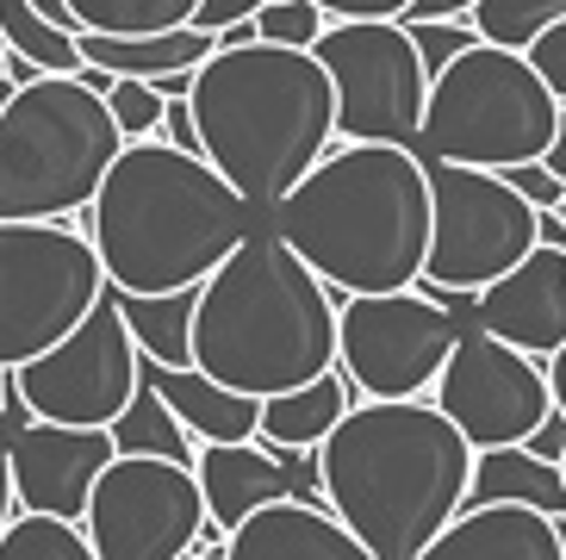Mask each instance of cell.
<instances>
[{"label":"cell","instance_id":"7a4b0ae2","mask_svg":"<svg viewBox=\"0 0 566 560\" xmlns=\"http://www.w3.org/2000/svg\"><path fill=\"white\" fill-rule=\"evenodd\" d=\"M331 511L380 560H417L467 511L480 448L436 398H355L317 448Z\"/></svg>","mask_w":566,"mask_h":560},{"label":"cell","instance_id":"44dd1931","mask_svg":"<svg viewBox=\"0 0 566 560\" xmlns=\"http://www.w3.org/2000/svg\"><path fill=\"white\" fill-rule=\"evenodd\" d=\"M82 56L106 75L125 82H163V75H193L218 56V32L206 25H181V32H150V38H101L82 32Z\"/></svg>","mask_w":566,"mask_h":560},{"label":"cell","instance_id":"6da1fadb","mask_svg":"<svg viewBox=\"0 0 566 560\" xmlns=\"http://www.w3.org/2000/svg\"><path fill=\"white\" fill-rule=\"evenodd\" d=\"M268 231L293 243L343 299L411 293L430 274L436 194L417 144H336L268 212Z\"/></svg>","mask_w":566,"mask_h":560},{"label":"cell","instance_id":"f1b7e54d","mask_svg":"<svg viewBox=\"0 0 566 560\" xmlns=\"http://www.w3.org/2000/svg\"><path fill=\"white\" fill-rule=\"evenodd\" d=\"M554 19H566V0H480L467 25L480 32V44L523 50V56H530V44L548 32Z\"/></svg>","mask_w":566,"mask_h":560},{"label":"cell","instance_id":"5bb4252c","mask_svg":"<svg viewBox=\"0 0 566 560\" xmlns=\"http://www.w3.org/2000/svg\"><path fill=\"white\" fill-rule=\"evenodd\" d=\"M436 405L461 424L473 448H523L554 417V386L548 367H535V355L467 324L436 380Z\"/></svg>","mask_w":566,"mask_h":560},{"label":"cell","instance_id":"4316f807","mask_svg":"<svg viewBox=\"0 0 566 560\" xmlns=\"http://www.w3.org/2000/svg\"><path fill=\"white\" fill-rule=\"evenodd\" d=\"M0 32L19 56H32L44 75H82V32H63L51 13H38L32 0H0Z\"/></svg>","mask_w":566,"mask_h":560},{"label":"cell","instance_id":"5b68a950","mask_svg":"<svg viewBox=\"0 0 566 560\" xmlns=\"http://www.w3.org/2000/svg\"><path fill=\"white\" fill-rule=\"evenodd\" d=\"M336 324L331 280L262 225L200 287L193 367L250 398H281L336 374Z\"/></svg>","mask_w":566,"mask_h":560},{"label":"cell","instance_id":"e575fe53","mask_svg":"<svg viewBox=\"0 0 566 560\" xmlns=\"http://www.w3.org/2000/svg\"><path fill=\"white\" fill-rule=\"evenodd\" d=\"M331 19H399L405 25V13H411V0H317Z\"/></svg>","mask_w":566,"mask_h":560},{"label":"cell","instance_id":"8992f818","mask_svg":"<svg viewBox=\"0 0 566 560\" xmlns=\"http://www.w3.org/2000/svg\"><path fill=\"white\" fill-rule=\"evenodd\" d=\"M132 137L82 75H38L0 113V225H56L94 212Z\"/></svg>","mask_w":566,"mask_h":560},{"label":"cell","instance_id":"83f0119b","mask_svg":"<svg viewBox=\"0 0 566 560\" xmlns=\"http://www.w3.org/2000/svg\"><path fill=\"white\" fill-rule=\"evenodd\" d=\"M336 19L317 7V0H274L262 7L255 19L231 25V32H218V44H286V50H317V38L331 32Z\"/></svg>","mask_w":566,"mask_h":560},{"label":"cell","instance_id":"52a82bcc","mask_svg":"<svg viewBox=\"0 0 566 560\" xmlns=\"http://www.w3.org/2000/svg\"><path fill=\"white\" fill-rule=\"evenodd\" d=\"M554 132H560V100L523 50L473 44L430 82V118H423L430 163L504 175L516 163H548Z\"/></svg>","mask_w":566,"mask_h":560},{"label":"cell","instance_id":"1f68e13d","mask_svg":"<svg viewBox=\"0 0 566 560\" xmlns=\"http://www.w3.org/2000/svg\"><path fill=\"white\" fill-rule=\"evenodd\" d=\"M411 38H417V50H423L430 75H442L454 56H467V50L480 44V32H473L467 19H449V25H411Z\"/></svg>","mask_w":566,"mask_h":560},{"label":"cell","instance_id":"30bf717a","mask_svg":"<svg viewBox=\"0 0 566 560\" xmlns=\"http://www.w3.org/2000/svg\"><path fill=\"white\" fill-rule=\"evenodd\" d=\"M436 194V231H430V287L442 293H485L504 280L523 256L542 249V212L504 182L499 168L430 163Z\"/></svg>","mask_w":566,"mask_h":560},{"label":"cell","instance_id":"ffe728a7","mask_svg":"<svg viewBox=\"0 0 566 560\" xmlns=\"http://www.w3.org/2000/svg\"><path fill=\"white\" fill-rule=\"evenodd\" d=\"M144 386L175 405L187 429H193V443L212 448V443H262V398L237 393L224 380L200 374V367H163L144 355Z\"/></svg>","mask_w":566,"mask_h":560},{"label":"cell","instance_id":"ba28073f","mask_svg":"<svg viewBox=\"0 0 566 560\" xmlns=\"http://www.w3.org/2000/svg\"><path fill=\"white\" fill-rule=\"evenodd\" d=\"M113 293L94 237L56 225H0V367L19 374L101 312Z\"/></svg>","mask_w":566,"mask_h":560},{"label":"cell","instance_id":"ab89813d","mask_svg":"<svg viewBox=\"0 0 566 560\" xmlns=\"http://www.w3.org/2000/svg\"><path fill=\"white\" fill-rule=\"evenodd\" d=\"M548 386H554V412L566 417V349H560V355L548 362Z\"/></svg>","mask_w":566,"mask_h":560},{"label":"cell","instance_id":"b9f144b4","mask_svg":"<svg viewBox=\"0 0 566 560\" xmlns=\"http://www.w3.org/2000/svg\"><path fill=\"white\" fill-rule=\"evenodd\" d=\"M548 168L566 182V106H560V132H554V149H548Z\"/></svg>","mask_w":566,"mask_h":560},{"label":"cell","instance_id":"7402d4cb","mask_svg":"<svg viewBox=\"0 0 566 560\" xmlns=\"http://www.w3.org/2000/svg\"><path fill=\"white\" fill-rule=\"evenodd\" d=\"M349 412H355V386H349V374L336 367V374L312 380V386L262 398V443L268 448H324Z\"/></svg>","mask_w":566,"mask_h":560},{"label":"cell","instance_id":"3957f363","mask_svg":"<svg viewBox=\"0 0 566 560\" xmlns=\"http://www.w3.org/2000/svg\"><path fill=\"white\" fill-rule=\"evenodd\" d=\"M87 218H94L87 237L101 249L113 293H187V287H206L262 231L255 225L262 212L206 156H187L163 137L125 144V156L113 163Z\"/></svg>","mask_w":566,"mask_h":560},{"label":"cell","instance_id":"2e32d148","mask_svg":"<svg viewBox=\"0 0 566 560\" xmlns=\"http://www.w3.org/2000/svg\"><path fill=\"white\" fill-rule=\"evenodd\" d=\"M473 324L492 330L499 343L535 355V362H554L566 349V249L542 243L504 280L473 293Z\"/></svg>","mask_w":566,"mask_h":560},{"label":"cell","instance_id":"4fadbf2b","mask_svg":"<svg viewBox=\"0 0 566 560\" xmlns=\"http://www.w3.org/2000/svg\"><path fill=\"white\" fill-rule=\"evenodd\" d=\"M101 560H187L193 542L212 529L200 474L156 455H118L94 486L82 517Z\"/></svg>","mask_w":566,"mask_h":560},{"label":"cell","instance_id":"7dc6e473","mask_svg":"<svg viewBox=\"0 0 566 560\" xmlns=\"http://www.w3.org/2000/svg\"><path fill=\"white\" fill-rule=\"evenodd\" d=\"M560 474H566V462H560Z\"/></svg>","mask_w":566,"mask_h":560},{"label":"cell","instance_id":"e0dca14e","mask_svg":"<svg viewBox=\"0 0 566 560\" xmlns=\"http://www.w3.org/2000/svg\"><path fill=\"white\" fill-rule=\"evenodd\" d=\"M200 492H206V511H212V529H243L255 511L268 505H286V498H305L293 467L281 462V448L268 443H212L200 448Z\"/></svg>","mask_w":566,"mask_h":560},{"label":"cell","instance_id":"bcb514c9","mask_svg":"<svg viewBox=\"0 0 566 560\" xmlns=\"http://www.w3.org/2000/svg\"><path fill=\"white\" fill-rule=\"evenodd\" d=\"M560 548H566V517H560Z\"/></svg>","mask_w":566,"mask_h":560},{"label":"cell","instance_id":"d590c367","mask_svg":"<svg viewBox=\"0 0 566 560\" xmlns=\"http://www.w3.org/2000/svg\"><path fill=\"white\" fill-rule=\"evenodd\" d=\"M262 7H274V0H206L200 25L206 32H231V25H243V19H255Z\"/></svg>","mask_w":566,"mask_h":560},{"label":"cell","instance_id":"cb8c5ba5","mask_svg":"<svg viewBox=\"0 0 566 560\" xmlns=\"http://www.w3.org/2000/svg\"><path fill=\"white\" fill-rule=\"evenodd\" d=\"M118 312L132 324L137 349L163 367H193V318H200V287L187 293H118Z\"/></svg>","mask_w":566,"mask_h":560},{"label":"cell","instance_id":"7bdbcfd3","mask_svg":"<svg viewBox=\"0 0 566 560\" xmlns=\"http://www.w3.org/2000/svg\"><path fill=\"white\" fill-rule=\"evenodd\" d=\"M7 405H13V374L0 367V429H7Z\"/></svg>","mask_w":566,"mask_h":560},{"label":"cell","instance_id":"9a60e30c","mask_svg":"<svg viewBox=\"0 0 566 560\" xmlns=\"http://www.w3.org/2000/svg\"><path fill=\"white\" fill-rule=\"evenodd\" d=\"M13 443V479H19V511L63 517L82 523L94 505L101 474L118 462L113 429H69V424H25L7 436Z\"/></svg>","mask_w":566,"mask_h":560},{"label":"cell","instance_id":"d6a6232c","mask_svg":"<svg viewBox=\"0 0 566 560\" xmlns=\"http://www.w3.org/2000/svg\"><path fill=\"white\" fill-rule=\"evenodd\" d=\"M504 182L530 199L535 212H560V206H566V182L554 175L548 163H516V168H504Z\"/></svg>","mask_w":566,"mask_h":560},{"label":"cell","instance_id":"4dcf8cb0","mask_svg":"<svg viewBox=\"0 0 566 560\" xmlns=\"http://www.w3.org/2000/svg\"><path fill=\"white\" fill-rule=\"evenodd\" d=\"M106 106H113L118 132L132 137V144H144V137H163L168 100L156 94L150 82H125V75H113V87H106Z\"/></svg>","mask_w":566,"mask_h":560},{"label":"cell","instance_id":"74e56055","mask_svg":"<svg viewBox=\"0 0 566 560\" xmlns=\"http://www.w3.org/2000/svg\"><path fill=\"white\" fill-rule=\"evenodd\" d=\"M19 523V479H13V443L0 436V536Z\"/></svg>","mask_w":566,"mask_h":560},{"label":"cell","instance_id":"836d02e7","mask_svg":"<svg viewBox=\"0 0 566 560\" xmlns=\"http://www.w3.org/2000/svg\"><path fill=\"white\" fill-rule=\"evenodd\" d=\"M530 63H535V75L554 87V100L566 106V19H554L548 32L530 44Z\"/></svg>","mask_w":566,"mask_h":560},{"label":"cell","instance_id":"d4e9b609","mask_svg":"<svg viewBox=\"0 0 566 560\" xmlns=\"http://www.w3.org/2000/svg\"><path fill=\"white\" fill-rule=\"evenodd\" d=\"M113 443H118V455H156V462H181V467L200 462L193 429L175 417V405H168L156 386H144V393L132 398V412L113 424Z\"/></svg>","mask_w":566,"mask_h":560},{"label":"cell","instance_id":"8d00e7d4","mask_svg":"<svg viewBox=\"0 0 566 560\" xmlns=\"http://www.w3.org/2000/svg\"><path fill=\"white\" fill-rule=\"evenodd\" d=\"M480 0H411L405 25H449V19H473Z\"/></svg>","mask_w":566,"mask_h":560},{"label":"cell","instance_id":"d6986e66","mask_svg":"<svg viewBox=\"0 0 566 560\" xmlns=\"http://www.w3.org/2000/svg\"><path fill=\"white\" fill-rule=\"evenodd\" d=\"M417 560H566L560 517L530 505H473Z\"/></svg>","mask_w":566,"mask_h":560},{"label":"cell","instance_id":"f6af8a7d","mask_svg":"<svg viewBox=\"0 0 566 560\" xmlns=\"http://www.w3.org/2000/svg\"><path fill=\"white\" fill-rule=\"evenodd\" d=\"M7 63H13V44H7V32H0V82H7Z\"/></svg>","mask_w":566,"mask_h":560},{"label":"cell","instance_id":"8fae6325","mask_svg":"<svg viewBox=\"0 0 566 560\" xmlns=\"http://www.w3.org/2000/svg\"><path fill=\"white\" fill-rule=\"evenodd\" d=\"M461 318L436 293H355L336 324V367L349 374L355 398H423L461 343Z\"/></svg>","mask_w":566,"mask_h":560},{"label":"cell","instance_id":"603a6c76","mask_svg":"<svg viewBox=\"0 0 566 560\" xmlns=\"http://www.w3.org/2000/svg\"><path fill=\"white\" fill-rule=\"evenodd\" d=\"M473 505H530V511L566 517V474L554 462H542L535 448H480L467 511Z\"/></svg>","mask_w":566,"mask_h":560},{"label":"cell","instance_id":"f35d334b","mask_svg":"<svg viewBox=\"0 0 566 560\" xmlns=\"http://www.w3.org/2000/svg\"><path fill=\"white\" fill-rule=\"evenodd\" d=\"M523 448H535V455H542V462H554V467H560V462H566V417L554 412L548 424L535 429V436H530V443H523Z\"/></svg>","mask_w":566,"mask_h":560},{"label":"cell","instance_id":"7c38bea8","mask_svg":"<svg viewBox=\"0 0 566 560\" xmlns=\"http://www.w3.org/2000/svg\"><path fill=\"white\" fill-rule=\"evenodd\" d=\"M19 398L38 424H69V429H113L144 393V349L132 324L118 312V293L101 299V312L87 318L75 336L38 355L13 374Z\"/></svg>","mask_w":566,"mask_h":560},{"label":"cell","instance_id":"9c48e42d","mask_svg":"<svg viewBox=\"0 0 566 560\" xmlns=\"http://www.w3.org/2000/svg\"><path fill=\"white\" fill-rule=\"evenodd\" d=\"M317 63L336 82V144H423L430 63L399 19H336L317 38Z\"/></svg>","mask_w":566,"mask_h":560},{"label":"cell","instance_id":"484cf974","mask_svg":"<svg viewBox=\"0 0 566 560\" xmlns=\"http://www.w3.org/2000/svg\"><path fill=\"white\" fill-rule=\"evenodd\" d=\"M206 0H69V13L82 32L101 38H150V32H181L200 25Z\"/></svg>","mask_w":566,"mask_h":560},{"label":"cell","instance_id":"ee69618b","mask_svg":"<svg viewBox=\"0 0 566 560\" xmlns=\"http://www.w3.org/2000/svg\"><path fill=\"white\" fill-rule=\"evenodd\" d=\"M13 100H19V82H13V75H7V82H0V113H7Z\"/></svg>","mask_w":566,"mask_h":560},{"label":"cell","instance_id":"277c9868","mask_svg":"<svg viewBox=\"0 0 566 560\" xmlns=\"http://www.w3.org/2000/svg\"><path fill=\"white\" fill-rule=\"evenodd\" d=\"M187 106L206 163L262 218L336 149V82L317 50L218 44Z\"/></svg>","mask_w":566,"mask_h":560},{"label":"cell","instance_id":"60d3db41","mask_svg":"<svg viewBox=\"0 0 566 560\" xmlns=\"http://www.w3.org/2000/svg\"><path fill=\"white\" fill-rule=\"evenodd\" d=\"M32 7H38V13H51L63 32H82V25H75V13H69V0H32Z\"/></svg>","mask_w":566,"mask_h":560},{"label":"cell","instance_id":"f546056e","mask_svg":"<svg viewBox=\"0 0 566 560\" xmlns=\"http://www.w3.org/2000/svg\"><path fill=\"white\" fill-rule=\"evenodd\" d=\"M0 560H101V548L87 542L82 523L19 511V523L0 536Z\"/></svg>","mask_w":566,"mask_h":560},{"label":"cell","instance_id":"ac0fdd59","mask_svg":"<svg viewBox=\"0 0 566 560\" xmlns=\"http://www.w3.org/2000/svg\"><path fill=\"white\" fill-rule=\"evenodd\" d=\"M224 560H380L349 523L312 498H286L255 511L243 529H231Z\"/></svg>","mask_w":566,"mask_h":560}]
</instances>
